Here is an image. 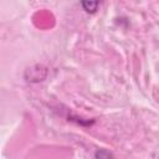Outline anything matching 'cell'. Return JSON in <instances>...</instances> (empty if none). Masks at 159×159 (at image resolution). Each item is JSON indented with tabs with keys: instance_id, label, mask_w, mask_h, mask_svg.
Wrapping results in <instances>:
<instances>
[{
	"instance_id": "cell-2",
	"label": "cell",
	"mask_w": 159,
	"mask_h": 159,
	"mask_svg": "<svg viewBox=\"0 0 159 159\" xmlns=\"http://www.w3.org/2000/svg\"><path fill=\"white\" fill-rule=\"evenodd\" d=\"M96 159H116V157L107 149H97L94 152Z\"/></svg>"
},
{
	"instance_id": "cell-1",
	"label": "cell",
	"mask_w": 159,
	"mask_h": 159,
	"mask_svg": "<svg viewBox=\"0 0 159 159\" xmlns=\"http://www.w3.org/2000/svg\"><path fill=\"white\" fill-rule=\"evenodd\" d=\"M81 6L83 7V10L88 14H94L99 6V1H89V0H84L81 1Z\"/></svg>"
}]
</instances>
